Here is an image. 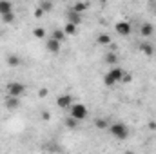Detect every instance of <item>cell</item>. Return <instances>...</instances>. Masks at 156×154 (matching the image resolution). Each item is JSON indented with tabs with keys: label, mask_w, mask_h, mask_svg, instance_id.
<instances>
[{
	"label": "cell",
	"mask_w": 156,
	"mask_h": 154,
	"mask_svg": "<svg viewBox=\"0 0 156 154\" xmlns=\"http://www.w3.org/2000/svg\"><path fill=\"white\" fill-rule=\"evenodd\" d=\"M125 75V71H123V67H113L105 76H104V83L107 85V87H113V85H116L118 82H122V76Z\"/></svg>",
	"instance_id": "1"
},
{
	"label": "cell",
	"mask_w": 156,
	"mask_h": 154,
	"mask_svg": "<svg viewBox=\"0 0 156 154\" xmlns=\"http://www.w3.org/2000/svg\"><path fill=\"white\" fill-rule=\"evenodd\" d=\"M109 132H111L116 140H127V136H129V129H127V125L122 123V121L111 123V125H109Z\"/></svg>",
	"instance_id": "2"
},
{
	"label": "cell",
	"mask_w": 156,
	"mask_h": 154,
	"mask_svg": "<svg viewBox=\"0 0 156 154\" xmlns=\"http://www.w3.org/2000/svg\"><path fill=\"white\" fill-rule=\"evenodd\" d=\"M5 93L7 94H11V96H24V93H26V85L24 83H20V82H9L7 85H5Z\"/></svg>",
	"instance_id": "3"
},
{
	"label": "cell",
	"mask_w": 156,
	"mask_h": 154,
	"mask_svg": "<svg viewBox=\"0 0 156 154\" xmlns=\"http://www.w3.org/2000/svg\"><path fill=\"white\" fill-rule=\"evenodd\" d=\"M69 116H73V118H76L78 121H82V120L87 118V107L83 103H73L69 107Z\"/></svg>",
	"instance_id": "4"
},
{
	"label": "cell",
	"mask_w": 156,
	"mask_h": 154,
	"mask_svg": "<svg viewBox=\"0 0 156 154\" xmlns=\"http://www.w3.org/2000/svg\"><path fill=\"white\" fill-rule=\"evenodd\" d=\"M56 105L60 109H64V111H69V107L73 105V96L71 94H60L56 98Z\"/></svg>",
	"instance_id": "5"
},
{
	"label": "cell",
	"mask_w": 156,
	"mask_h": 154,
	"mask_svg": "<svg viewBox=\"0 0 156 154\" xmlns=\"http://www.w3.org/2000/svg\"><path fill=\"white\" fill-rule=\"evenodd\" d=\"M4 105H5L7 111H16V109L20 107V98H18V96H11V94H7L5 100H4Z\"/></svg>",
	"instance_id": "6"
},
{
	"label": "cell",
	"mask_w": 156,
	"mask_h": 154,
	"mask_svg": "<svg viewBox=\"0 0 156 154\" xmlns=\"http://www.w3.org/2000/svg\"><path fill=\"white\" fill-rule=\"evenodd\" d=\"M115 29H116V33L120 37H129V35H131V24L125 22V20L118 22L116 26H115Z\"/></svg>",
	"instance_id": "7"
},
{
	"label": "cell",
	"mask_w": 156,
	"mask_h": 154,
	"mask_svg": "<svg viewBox=\"0 0 156 154\" xmlns=\"http://www.w3.org/2000/svg\"><path fill=\"white\" fill-rule=\"evenodd\" d=\"M60 44H62V42H58L56 38L51 37V38L45 42V49H47L49 53H53V54H58V53H60Z\"/></svg>",
	"instance_id": "8"
},
{
	"label": "cell",
	"mask_w": 156,
	"mask_h": 154,
	"mask_svg": "<svg viewBox=\"0 0 156 154\" xmlns=\"http://www.w3.org/2000/svg\"><path fill=\"white\" fill-rule=\"evenodd\" d=\"M67 22H71L75 26H80L82 24V13H76L73 7H69V11H67Z\"/></svg>",
	"instance_id": "9"
},
{
	"label": "cell",
	"mask_w": 156,
	"mask_h": 154,
	"mask_svg": "<svg viewBox=\"0 0 156 154\" xmlns=\"http://www.w3.org/2000/svg\"><path fill=\"white\" fill-rule=\"evenodd\" d=\"M154 51L156 49H154V45H153L151 42H142V44H140V53H144L145 56H153Z\"/></svg>",
	"instance_id": "10"
},
{
	"label": "cell",
	"mask_w": 156,
	"mask_h": 154,
	"mask_svg": "<svg viewBox=\"0 0 156 154\" xmlns=\"http://www.w3.org/2000/svg\"><path fill=\"white\" fill-rule=\"evenodd\" d=\"M140 33H142V37L149 38V37H153V35H154V27H153L149 22H145V24H142V27H140Z\"/></svg>",
	"instance_id": "11"
},
{
	"label": "cell",
	"mask_w": 156,
	"mask_h": 154,
	"mask_svg": "<svg viewBox=\"0 0 156 154\" xmlns=\"http://www.w3.org/2000/svg\"><path fill=\"white\" fill-rule=\"evenodd\" d=\"M13 11V2L11 0H0V15L11 13Z\"/></svg>",
	"instance_id": "12"
},
{
	"label": "cell",
	"mask_w": 156,
	"mask_h": 154,
	"mask_svg": "<svg viewBox=\"0 0 156 154\" xmlns=\"http://www.w3.org/2000/svg\"><path fill=\"white\" fill-rule=\"evenodd\" d=\"M7 65L9 67H18V65H22V58L18 54H9L7 56Z\"/></svg>",
	"instance_id": "13"
},
{
	"label": "cell",
	"mask_w": 156,
	"mask_h": 154,
	"mask_svg": "<svg viewBox=\"0 0 156 154\" xmlns=\"http://www.w3.org/2000/svg\"><path fill=\"white\" fill-rule=\"evenodd\" d=\"M104 62H105V64H109V65H116V62H118L116 53H107V54L104 56Z\"/></svg>",
	"instance_id": "14"
},
{
	"label": "cell",
	"mask_w": 156,
	"mask_h": 154,
	"mask_svg": "<svg viewBox=\"0 0 156 154\" xmlns=\"http://www.w3.org/2000/svg\"><path fill=\"white\" fill-rule=\"evenodd\" d=\"M96 42H98L100 45H109V44H111V37H109L107 33H102V35H98Z\"/></svg>",
	"instance_id": "15"
},
{
	"label": "cell",
	"mask_w": 156,
	"mask_h": 154,
	"mask_svg": "<svg viewBox=\"0 0 156 154\" xmlns=\"http://www.w3.org/2000/svg\"><path fill=\"white\" fill-rule=\"evenodd\" d=\"M64 31H66V35H76L78 26H75V24H71V22H67V24L64 26Z\"/></svg>",
	"instance_id": "16"
},
{
	"label": "cell",
	"mask_w": 156,
	"mask_h": 154,
	"mask_svg": "<svg viewBox=\"0 0 156 154\" xmlns=\"http://www.w3.org/2000/svg\"><path fill=\"white\" fill-rule=\"evenodd\" d=\"M51 37H53V38H56V40H58V42H64V40H66V37H67V35H66V31H64V29H55Z\"/></svg>",
	"instance_id": "17"
},
{
	"label": "cell",
	"mask_w": 156,
	"mask_h": 154,
	"mask_svg": "<svg viewBox=\"0 0 156 154\" xmlns=\"http://www.w3.org/2000/svg\"><path fill=\"white\" fill-rule=\"evenodd\" d=\"M40 7H42L45 13H49V11H53L55 4H53V0H42V2H40Z\"/></svg>",
	"instance_id": "18"
},
{
	"label": "cell",
	"mask_w": 156,
	"mask_h": 154,
	"mask_svg": "<svg viewBox=\"0 0 156 154\" xmlns=\"http://www.w3.org/2000/svg\"><path fill=\"white\" fill-rule=\"evenodd\" d=\"M0 18H2L4 24H13L15 22V13L11 11V13H5V15H0Z\"/></svg>",
	"instance_id": "19"
},
{
	"label": "cell",
	"mask_w": 156,
	"mask_h": 154,
	"mask_svg": "<svg viewBox=\"0 0 156 154\" xmlns=\"http://www.w3.org/2000/svg\"><path fill=\"white\" fill-rule=\"evenodd\" d=\"M94 125H96V129H100V131H104V129H107V120H104V118H98V120H94Z\"/></svg>",
	"instance_id": "20"
},
{
	"label": "cell",
	"mask_w": 156,
	"mask_h": 154,
	"mask_svg": "<svg viewBox=\"0 0 156 154\" xmlns=\"http://www.w3.org/2000/svg\"><path fill=\"white\" fill-rule=\"evenodd\" d=\"M66 125H67V129H76L78 127V120L76 118H73V116H69V118L66 120Z\"/></svg>",
	"instance_id": "21"
},
{
	"label": "cell",
	"mask_w": 156,
	"mask_h": 154,
	"mask_svg": "<svg viewBox=\"0 0 156 154\" xmlns=\"http://www.w3.org/2000/svg\"><path fill=\"white\" fill-rule=\"evenodd\" d=\"M73 9H75L76 13H83V11L87 9V4H85V2H76V4L73 5Z\"/></svg>",
	"instance_id": "22"
},
{
	"label": "cell",
	"mask_w": 156,
	"mask_h": 154,
	"mask_svg": "<svg viewBox=\"0 0 156 154\" xmlns=\"http://www.w3.org/2000/svg\"><path fill=\"white\" fill-rule=\"evenodd\" d=\"M33 37H35V38H44V37H45V29L35 27V29H33Z\"/></svg>",
	"instance_id": "23"
},
{
	"label": "cell",
	"mask_w": 156,
	"mask_h": 154,
	"mask_svg": "<svg viewBox=\"0 0 156 154\" xmlns=\"http://www.w3.org/2000/svg\"><path fill=\"white\" fill-rule=\"evenodd\" d=\"M44 13H45V11H44V9H42V7H37V9H35V18H40V16H42V15H44Z\"/></svg>",
	"instance_id": "24"
},
{
	"label": "cell",
	"mask_w": 156,
	"mask_h": 154,
	"mask_svg": "<svg viewBox=\"0 0 156 154\" xmlns=\"http://www.w3.org/2000/svg\"><path fill=\"white\" fill-rule=\"evenodd\" d=\"M47 94H49V91H47L45 87H42V89H40V91H38V96H40V98H45Z\"/></svg>",
	"instance_id": "25"
},
{
	"label": "cell",
	"mask_w": 156,
	"mask_h": 154,
	"mask_svg": "<svg viewBox=\"0 0 156 154\" xmlns=\"http://www.w3.org/2000/svg\"><path fill=\"white\" fill-rule=\"evenodd\" d=\"M131 80H133V76H131V75H127V73H125V75H123V76H122V83H129V82H131Z\"/></svg>",
	"instance_id": "26"
},
{
	"label": "cell",
	"mask_w": 156,
	"mask_h": 154,
	"mask_svg": "<svg viewBox=\"0 0 156 154\" xmlns=\"http://www.w3.org/2000/svg\"><path fill=\"white\" fill-rule=\"evenodd\" d=\"M42 120H51V113L44 111V113H42Z\"/></svg>",
	"instance_id": "27"
},
{
	"label": "cell",
	"mask_w": 156,
	"mask_h": 154,
	"mask_svg": "<svg viewBox=\"0 0 156 154\" xmlns=\"http://www.w3.org/2000/svg\"><path fill=\"white\" fill-rule=\"evenodd\" d=\"M149 129L151 131H156V121H149Z\"/></svg>",
	"instance_id": "28"
}]
</instances>
